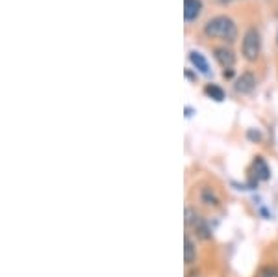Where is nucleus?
I'll use <instances>...</instances> for the list:
<instances>
[{
	"instance_id": "obj_1",
	"label": "nucleus",
	"mask_w": 278,
	"mask_h": 277,
	"mask_svg": "<svg viewBox=\"0 0 278 277\" xmlns=\"http://www.w3.org/2000/svg\"><path fill=\"white\" fill-rule=\"evenodd\" d=\"M204 34L210 39H221V41H228L234 43L237 39V26L226 15H215L210 21H206Z\"/></svg>"
},
{
	"instance_id": "obj_2",
	"label": "nucleus",
	"mask_w": 278,
	"mask_h": 277,
	"mask_svg": "<svg viewBox=\"0 0 278 277\" xmlns=\"http://www.w3.org/2000/svg\"><path fill=\"white\" fill-rule=\"evenodd\" d=\"M241 50H243V56L245 60L248 62H256L260 58V52H261V37H260V32L258 28H247L245 36H243V43H241Z\"/></svg>"
},
{
	"instance_id": "obj_3",
	"label": "nucleus",
	"mask_w": 278,
	"mask_h": 277,
	"mask_svg": "<svg viewBox=\"0 0 278 277\" xmlns=\"http://www.w3.org/2000/svg\"><path fill=\"white\" fill-rule=\"evenodd\" d=\"M186 223H188L189 227L195 229V233L199 234L202 240H210V227H208V223L204 222V218H200L193 209H186Z\"/></svg>"
},
{
	"instance_id": "obj_4",
	"label": "nucleus",
	"mask_w": 278,
	"mask_h": 277,
	"mask_svg": "<svg viewBox=\"0 0 278 277\" xmlns=\"http://www.w3.org/2000/svg\"><path fill=\"white\" fill-rule=\"evenodd\" d=\"M213 56H215V60L219 62V65L224 69H232L234 63H236V54L228 47H215L213 49Z\"/></svg>"
},
{
	"instance_id": "obj_5",
	"label": "nucleus",
	"mask_w": 278,
	"mask_h": 277,
	"mask_svg": "<svg viewBox=\"0 0 278 277\" xmlns=\"http://www.w3.org/2000/svg\"><path fill=\"white\" fill-rule=\"evenodd\" d=\"M237 93H243V95H247V93H252L254 87H256V76H254L250 71H245V73L239 76L234 84Z\"/></svg>"
},
{
	"instance_id": "obj_6",
	"label": "nucleus",
	"mask_w": 278,
	"mask_h": 277,
	"mask_svg": "<svg viewBox=\"0 0 278 277\" xmlns=\"http://www.w3.org/2000/svg\"><path fill=\"white\" fill-rule=\"evenodd\" d=\"M202 0H184V19L186 23L197 21L202 13Z\"/></svg>"
},
{
	"instance_id": "obj_7",
	"label": "nucleus",
	"mask_w": 278,
	"mask_h": 277,
	"mask_svg": "<svg viewBox=\"0 0 278 277\" xmlns=\"http://www.w3.org/2000/svg\"><path fill=\"white\" fill-rule=\"evenodd\" d=\"M254 167V175L258 180H269L271 179V167L267 166V162L261 158V156H256L252 162Z\"/></svg>"
},
{
	"instance_id": "obj_8",
	"label": "nucleus",
	"mask_w": 278,
	"mask_h": 277,
	"mask_svg": "<svg viewBox=\"0 0 278 277\" xmlns=\"http://www.w3.org/2000/svg\"><path fill=\"white\" fill-rule=\"evenodd\" d=\"M200 201H202L206 207H213V209H217L219 203H221V199H219V196L215 194V190L210 188V186L200 188Z\"/></svg>"
},
{
	"instance_id": "obj_9",
	"label": "nucleus",
	"mask_w": 278,
	"mask_h": 277,
	"mask_svg": "<svg viewBox=\"0 0 278 277\" xmlns=\"http://www.w3.org/2000/svg\"><path fill=\"white\" fill-rule=\"evenodd\" d=\"M195 259H197V247H195L191 236L186 234L184 236V260H186V264H193Z\"/></svg>"
},
{
	"instance_id": "obj_10",
	"label": "nucleus",
	"mask_w": 278,
	"mask_h": 277,
	"mask_svg": "<svg viewBox=\"0 0 278 277\" xmlns=\"http://www.w3.org/2000/svg\"><path fill=\"white\" fill-rule=\"evenodd\" d=\"M189 62L193 63L195 67L199 69L202 74H210V65H208L206 58L200 54V52H197V50H191V52H189Z\"/></svg>"
},
{
	"instance_id": "obj_11",
	"label": "nucleus",
	"mask_w": 278,
	"mask_h": 277,
	"mask_svg": "<svg viewBox=\"0 0 278 277\" xmlns=\"http://www.w3.org/2000/svg\"><path fill=\"white\" fill-rule=\"evenodd\" d=\"M204 93L208 95V97H212L213 101H217V103L224 101V91L217 86V84H206V86H204Z\"/></svg>"
},
{
	"instance_id": "obj_12",
	"label": "nucleus",
	"mask_w": 278,
	"mask_h": 277,
	"mask_svg": "<svg viewBox=\"0 0 278 277\" xmlns=\"http://www.w3.org/2000/svg\"><path fill=\"white\" fill-rule=\"evenodd\" d=\"M256 277H278V266L274 264L263 266V268H260V271H258Z\"/></svg>"
},
{
	"instance_id": "obj_13",
	"label": "nucleus",
	"mask_w": 278,
	"mask_h": 277,
	"mask_svg": "<svg viewBox=\"0 0 278 277\" xmlns=\"http://www.w3.org/2000/svg\"><path fill=\"white\" fill-rule=\"evenodd\" d=\"M247 138H248V140H252V142H260V140H261V134L258 132V130L250 129V130L247 132Z\"/></svg>"
},
{
	"instance_id": "obj_14",
	"label": "nucleus",
	"mask_w": 278,
	"mask_h": 277,
	"mask_svg": "<svg viewBox=\"0 0 278 277\" xmlns=\"http://www.w3.org/2000/svg\"><path fill=\"white\" fill-rule=\"evenodd\" d=\"M223 76L226 78V80H228V78H232V76H234V71H232V69H224Z\"/></svg>"
},
{
	"instance_id": "obj_15",
	"label": "nucleus",
	"mask_w": 278,
	"mask_h": 277,
	"mask_svg": "<svg viewBox=\"0 0 278 277\" xmlns=\"http://www.w3.org/2000/svg\"><path fill=\"white\" fill-rule=\"evenodd\" d=\"M221 2H234V0H221Z\"/></svg>"
},
{
	"instance_id": "obj_16",
	"label": "nucleus",
	"mask_w": 278,
	"mask_h": 277,
	"mask_svg": "<svg viewBox=\"0 0 278 277\" xmlns=\"http://www.w3.org/2000/svg\"><path fill=\"white\" fill-rule=\"evenodd\" d=\"M276 43H278V34H276Z\"/></svg>"
}]
</instances>
